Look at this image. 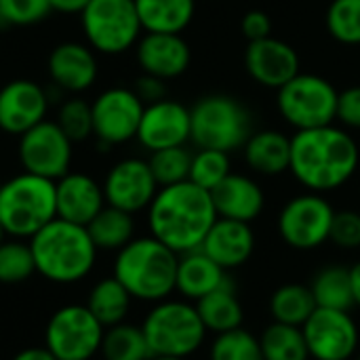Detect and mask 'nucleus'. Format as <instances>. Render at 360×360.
<instances>
[{
    "label": "nucleus",
    "instance_id": "nucleus-36",
    "mask_svg": "<svg viewBox=\"0 0 360 360\" xmlns=\"http://www.w3.org/2000/svg\"><path fill=\"white\" fill-rule=\"evenodd\" d=\"M36 274L34 255L30 243L21 238L4 240L0 245V283L2 285H19Z\"/></svg>",
    "mask_w": 360,
    "mask_h": 360
},
{
    "label": "nucleus",
    "instance_id": "nucleus-32",
    "mask_svg": "<svg viewBox=\"0 0 360 360\" xmlns=\"http://www.w3.org/2000/svg\"><path fill=\"white\" fill-rule=\"evenodd\" d=\"M259 346L264 360H310L302 327H291L272 321V325L262 331Z\"/></svg>",
    "mask_w": 360,
    "mask_h": 360
},
{
    "label": "nucleus",
    "instance_id": "nucleus-12",
    "mask_svg": "<svg viewBox=\"0 0 360 360\" xmlns=\"http://www.w3.org/2000/svg\"><path fill=\"white\" fill-rule=\"evenodd\" d=\"M143 101L133 86H110L91 101L93 135L103 146H120L137 137Z\"/></svg>",
    "mask_w": 360,
    "mask_h": 360
},
{
    "label": "nucleus",
    "instance_id": "nucleus-30",
    "mask_svg": "<svg viewBox=\"0 0 360 360\" xmlns=\"http://www.w3.org/2000/svg\"><path fill=\"white\" fill-rule=\"evenodd\" d=\"M86 230L99 251H120L135 238V219L131 213L105 205L86 224Z\"/></svg>",
    "mask_w": 360,
    "mask_h": 360
},
{
    "label": "nucleus",
    "instance_id": "nucleus-8",
    "mask_svg": "<svg viewBox=\"0 0 360 360\" xmlns=\"http://www.w3.org/2000/svg\"><path fill=\"white\" fill-rule=\"evenodd\" d=\"M338 99L340 91L331 80L306 72H300L276 91L278 114L295 131L338 122Z\"/></svg>",
    "mask_w": 360,
    "mask_h": 360
},
{
    "label": "nucleus",
    "instance_id": "nucleus-33",
    "mask_svg": "<svg viewBox=\"0 0 360 360\" xmlns=\"http://www.w3.org/2000/svg\"><path fill=\"white\" fill-rule=\"evenodd\" d=\"M103 360H150L152 352L143 329L131 323H120L108 327L101 342Z\"/></svg>",
    "mask_w": 360,
    "mask_h": 360
},
{
    "label": "nucleus",
    "instance_id": "nucleus-10",
    "mask_svg": "<svg viewBox=\"0 0 360 360\" xmlns=\"http://www.w3.org/2000/svg\"><path fill=\"white\" fill-rule=\"evenodd\" d=\"M105 327L86 304H68L55 310L44 329V346L57 360H91L103 342Z\"/></svg>",
    "mask_w": 360,
    "mask_h": 360
},
{
    "label": "nucleus",
    "instance_id": "nucleus-5",
    "mask_svg": "<svg viewBox=\"0 0 360 360\" xmlns=\"http://www.w3.org/2000/svg\"><path fill=\"white\" fill-rule=\"evenodd\" d=\"M57 217L55 181L19 173L0 184V224L6 236L30 240Z\"/></svg>",
    "mask_w": 360,
    "mask_h": 360
},
{
    "label": "nucleus",
    "instance_id": "nucleus-24",
    "mask_svg": "<svg viewBox=\"0 0 360 360\" xmlns=\"http://www.w3.org/2000/svg\"><path fill=\"white\" fill-rule=\"evenodd\" d=\"M232 278L228 276V270H224L219 264H215L202 249L188 251L179 255L177 262V276H175V291L188 300L198 302L205 295L217 291Z\"/></svg>",
    "mask_w": 360,
    "mask_h": 360
},
{
    "label": "nucleus",
    "instance_id": "nucleus-14",
    "mask_svg": "<svg viewBox=\"0 0 360 360\" xmlns=\"http://www.w3.org/2000/svg\"><path fill=\"white\" fill-rule=\"evenodd\" d=\"M302 331L312 360H352L359 354L360 329L350 310L316 308Z\"/></svg>",
    "mask_w": 360,
    "mask_h": 360
},
{
    "label": "nucleus",
    "instance_id": "nucleus-48",
    "mask_svg": "<svg viewBox=\"0 0 360 360\" xmlns=\"http://www.w3.org/2000/svg\"><path fill=\"white\" fill-rule=\"evenodd\" d=\"M150 360H186V359H173V356H152Z\"/></svg>",
    "mask_w": 360,
    "mask_h": 360
},
{
    "label": "nucleus",
    "instance_id": "nucleus-18",
    "mask_svg": "<svg viewBox=\"0 0 360 360\" xmlns=\"http://www.w3.org/2000/svg\"><path fill=\"white\" fill-rule=\"evenodd\" d=\"M245 68L253 82L278 91L302 72V61L289 42L270 36L247 44Z\"/></svg>",
    "mask_w": 360,
    "mask_h": 360
},
{
    "label": "nucleus",
    "instance_id": "nucleus-43",
    "mask_svg": "<svg viewBox=\"0 0 360 360\" xmlns=\"http://www.w3.org/2000/svg\"><path fill=\"white\" fill-rule=\"evenodd\" d=\"M272 19L266 11H259V8H253V11H247L240 19V32L243 36L249 40V42H255V40H264V38H270L272 36Z\"/></svg>",
    "mask_w": 360,
    "mask_h": 360
},
{
    "label": "nucleus",
    "instance_id": "nucleus-38",
    "mask_svg": "<svg viewBox=\"0 0 360 360\" xmlns=\"http://www.w3.org/2000/svg\"><path fill=\"white\" fill-rule=\"evenodd\" d=\"M232 173L230 154L219 150H200L192 154V167H190V181L200 186L202 190L217 188L228 175Z\"/></svg>",
    "mask_w": 360,
    "mask_h": 360
},
{
    "label": "nucleus",
    "instance_id": "nucleus-50",
    "mask_svg": "<svg viewBox=\"0 0 360 360\" xmlns=\"http://www.w3.org/2000/svg\"><path fill=\"white\" fill-rule=\"evenodd\" d=\"M352 360H360V350H359V354H356V356H354V359Z\"/></svg>",
    "mask_w": 360,
    "mask_h": 360
},
{
    "label": "nucleus",
    "instance_id": "nucleus-1",
    "mask_svg": "<svg viewBox=\"0 0 360 360\" xmlns=\"http://www.w3.org/2000/svg\"><path fill=\"white\" fill-rule=\"evenodd\" d=\"M360 148L348 129L333 124L295 131L289 173L308 192L327 194L344 188L359 171Z\"/></svg>",
    "mask_w": 360,
    "mask_h": 360
},
{
    "label": "nucleus",
    "instance_id": "nucleus-9",
    "mask_svg": "<svg viewBox=\"0 0 360 360\" xmlns=\"http://www.w3.org/2000/svg\"><path fill=\"white\" fill-rule=\"evenodd\" d=\"M86 44L101 55L131 51L141 38L135 0H91L80 13Z\"/></svg>",
    "mask_w": 360,
    "mask_h": 360
},
{
    "label": "nucleus",
    "instance_id": "nucleus-11",
    "mask_svg": "<svg viewBox=\"0 0 360 360\" xmlns=\"http://www.w3.org/2000/svg\"><path fill=\"white\" fill-rule=\"evenodd\" d=\"M335 209L316 192H304L289 198L276 219L278 236L295 251H314L329 240Z\"/></svg>",
    "mask_w": 360,
    "mask_h": 360
},
{
    "label": "nucleus",
    "instance_id": "nucleus-44",
    "mask_svg": "<svg viewBox=\"0 0 360 360\" xmlns=\"http://www.w3.org/2000/svg\"><path fill=\"white\" fill-rule=\"evenodd\" d=\"M133 91L143 101V105H150V103H156L167 97V80L141 72V76L133 84Z\"/></svg>",
    "mask_w": 360,
    "mask_h": 360
},
{
    "label": "nucleus",
    "instance_id": "nucleus-31",
    "mask_svg": "<svg viewBox=\"0 0 360 360\" xmlns=\"http://www.w3.org/2000/svg\"><path fill=\"white\" fill-rule=\"evenodd\" d=\"M308 287H310L319 308H331V310H352L354 308L350 268L335 266V264L325 266L312 276Z\"/></svg>",
    "mask_w": 360,
    "mask_h": 360
},
{
    "label": "nucleus",
    "instance_id": "nucleus-3",
    "mask_svg": "<svg viewBox=\"0 0 360 360\" xmlns=\"http://www.w3.org/2000/svg\"><path fill=\"white\" fill-rule=\"evenodd\" d=\"M36 274L57 285H74L91 274L97 262V247L86 230L55 217L30 238Z\"/></svg>",
    "mask_w": 360,
    "mask_h": 360
},
{
    "label": "nucleus",
    "instance_id": "nucleus-42",
    "mask_svg": "<svg viewBox=\"0 0 360 360\" xmlns=\"http://www.w3.org/2000/svg\"><path fill=\"white\" fill-rule=\"evenodd\" d=\"M338 122L344 129L360 131V84H352V86L340 91Z\"/></svg>",
    "mask_w": 360,
    "mask_h": 360
},
{
    "label": "nucleus",
    "instance_id": "nucleus-27",
    "mask_svg": "<svg viewBox=\"0 0 360 360\" xmlns=\"http://www.w3.org/2000/svg\"><path fill=\"white\" fill-rule=\"evenodd\" d=\"M143 32L181 34L194 19L196 0H135Z\"/></svg>",
    "mask_w": 360,
    "mask_h": 360
},
{
    "label": "nucleus",
    "instance_id": "nucleus-35",
    "mask_svg": "<svg viewBox=\"0 0 360 360\" xmlns=\"http://www.w3.org/2000/svg\"><path fill=\"white\" fill-rule=\"evenodd\" d=\"M192 154L188 146H175L165 148L158 152H152L148 162L150 169L158 181V186H173L190 179V167H192Z\"/></svg>",
    "mask_w": 360,
    "mask_h": 360
},
{
    "label": "nucleus",
    "instance_id": "nucleus-39",
    "mask_svg": "<svg viewBox=\"0 0 360 360\" xmlns=\"http://www.w3.org/2000/svg\"><path fill=\"white\" fill-rule=\"evenodd\" d=\"M55 122L72 139V143L84 141L93 135V112L91 103L82 97H70L59 105Z\"/></svg>",
    "mask_w": 360,
    "mask_h": 360
},
{
    "label": "nucleus",
    "instance_id": "nucleus-16",
    "mask_svg": "<svg viewBox=\"0 0 360 360\" xmlns=\"http://www.w3.org/2000/svg\"><path fill=\"white\" fill-rule=\"evenodd\" d=\"M192 135L190 108L175 99H160L143 108V116L137 129V141L148 152H158L165 148L188 146Z\"/></svg>",
    "mask_w": 360,
    "mask_h": 360
},
{
    "label": "nucleus",
    "instance_id": "nucleus-26",
    "mask_svg": "<svg viewBox=\"0 0 360 360\" xmlns=\"http://www.w3.org/2000/svg\"><path fill=\"white\" fill-rule=\"evenodd\" d=\"M196 310L209 333H228L240 329L245 323V306L236 293L234 281L196 302Z\"/></svg>",
    "mask_w": 360,
    "mask_h": 360
},
{
    "label": "nucleus",
    "instance_id": "nucleus-20",
    "mask_svg": "<svg viewBox=\"0 0 360 360\" xmlns=\"http://www.w3.org/2000/svg\"><path fill=\"white\" fill-rule=\"evenodd\" d=\"M46 72L57 89L78 95L91 89L97 80V55L89 44L68 40L49 53Z\"/></svg>",
    "mask_w": 360,
    "mask_h": 360
},
{
    "label": "nucleus",
    "instance_id": "nucleus-4",
    "mask_svg": "<svg viewBox=\"0 0 360 360\" xmlns=\"http://www.w3.org/2000/svg\"><path fill=\"white\" fill-rule=\"evenodd\" d=\"M179 255L158 238L135 236L116 251L114 276L137 302L158 304L175 293Z\"/></svg>",
    "mask_w": 360,
    "mask_h": 360
},
{
    "label": "nucleus",
    "instance_id": "nucleus-17",
    "mask_svg": "<svg viewBox=\"0 0 360 360\" xmlns=\"http://www.w3.org/2000/svg\"><path fill=\"white\" fill-rule=\"evenodd\" d=\"M49 93L30 78H15L0 89V131L23 135L38 122L46 120Z\"/></svg>",
    "mask_w": 360,
    "mask_h": 360
},
{
    "label": "nucleus",
    "instance_id": "nucleus-41",
    "mask_svg": "<svg viewBox=\"0 0 360 360\" xmlns=\"http://www.w3.org/2000/svg\"><path fill=\"white\" fill-rule=\"evenodd\" d=\"M329 240L344 251H356L360 249V213L354 209H342L335 211Z\"/></svg>",
    "mask_w": 360,
    "mask_h": 360
},
{
    "label": "nucleus",
    "instance_id": "nucleus-13",
    "mask_svg": "<svg viewBox=\"0 0 360 360\" xmlns=\"http://www.w3.org/2000/svg\"><path fill=\"white\" fill-rule=\"evenodd\" d=\"M74 156L72 139L55 120H42L19 135V162L23 171L57 181L70 173Z\"/></svg>",
    "mask_w": 360,
    "mask_h": 360
},
{
    "label": "nucleus",
    "instance_id": "nucleus-34",
    "mask_svg": "<svg viewBox=\"0 0 360 360\" xmlns=\"http://www.w3.org/2000/svg\"><path fill=\"white\" fill-rule=\"evenodd\" d=\"M325 25L333 40L346 46L360 44V0H331Z\"/></svg>",
    "mask_w": 360,
    "mask_h": 360
},
{
    "label": "nucleus",
    "instance_id": "nucleus-28",
    "mask_svg": "<svg viewBox=\"0 0 360 360\" xmlns=\"http://www.w3.org/2000/svg\"><path fill=\"white\" fill-rule=\"evenodd\" d=\"M314 295L308 285L302 283H287L272 291L268 310L274 323L291 325V327H304L306 321L316 310Z\"/></svg>",
    "mask_w": 360,
    "mask_h": 360
},
{
    "label": "nucleus",
    "instance_id": "nucleus-22",
    "mask_svg": "<svg viewBox=\"0 0 360 360\" xmlns=\"http://www.w3.org/2000/svg\"><path fill=\"white\" fill-rule=\"evenodd\" d=\"M224 270L243 268L255 253V232L251 224L217 217L200 247Z\"/></svg>",
    "mask_w": 360,
    "mask_h": 360
},
{
    "label": "nucleus",
    "instance_id": "nucleus-49",
    "mask_svg": "<svg viewBox=\"0 0 360 360\" xmlns=\"http://www.w3.org/2000/svg\"><path fill=\"white\" fill-rule=\"evenodd\" d=\"M4 236H6V232H4V228H2V224H0V245L4 243Z\"/></svg>",
    "mask_w": 360,
    "mask_h": 360
},
{
    "label": "nucleus",
    "instance_id": "nucleus-23",
    "mask_svg": "<svg viewBox=\"0 0 360 360\" xmlns=\"http://www.w3.org/2000/svg\"><path fill=\"white\" fill-rule=\"evenodd\" d=\"M217 217L251 224L266 209L264 188L249 175L230 173L217 188L211 190Z\"/></svg>",
    "mask_w": 360,
    "mask_h": 360
},
{
    "label": "nucleus",
    "instance_id": "nucleus-7",
    "mask_svg": "<svg viewBox=\"0 0 360 360\" xmlns=\"http://www.w3.org/2000/svg\"><path fill=\"white\" fill-rule=\"evenodd\" d=\"M141 329L152 356L186 360L205 346L209 333L194 302L171 297L152 306L141 323Z\"/></svg>",
    "mask_w": 360,
    "mask_h": 360
},
{
    "label": "nucleus",
    "instance_id": "nucleus-46",
    "mask_svg": "<svg viewBox=\"0 0 360 360\" xmlns=\"http://www.w3.org/2000/svg\"><path fill=\"white\" fill-rule=\"evenodd\" d=\"M13 360H57L55 354L46 348V346H40V348H25L21 352H17Z\"/></svg>",
    "mask_w": 360,
    "mask_h": 360
},
{
    "label": "nucleus",
    "instance_id": "nucleus-29",
    "mask_svg": "<svg viewBox=\"0 0 360 360\" xmlns=\"http://www.w3.org/2000/svg\"><path fill=\"white\" fill-rule=\"evenodd\" d=\"M131 302L133 297L122 287V283L116 276H108L93 285L89 300H86V308L108 329V327L124 323L131 310Z\"/></svg>",
    "mask_w": 360,
    "mask_h": 360
},
{
    "label": "nucleus",
    "instance_id": "nucleus-37",
    "mask_svg": "<svg viewBox=\"0 0 360 360\" xmlns=\"http://www.w3.org/2000/svg\"><path fill=\"white\" fill-rule=\"evenodd\" d=\"M209 360H264L259 338L243 327L219 333L209 346Z\"/></svg>",
    "mask_w": 360,
    "mask_h": 360
},
{
    "label": "nucleus",
    "instance_id": "nucleus-25",
    "mask_svg": "<svg viewBox=\"0 0 360 360\" xmlns=\"http://www.w3.org/2000/svg\"><path fill=\"white\" fill-rule=\"evenodd\" d=\"M247 167L264 177H276L291 167V137L276 129L253 131L243 146Z\"/></svg>",
    "mask_w": 360,
    "mask_h": 360
},
{
    "label": "nucleus",
    "instance_id": "nucleus-40",
    "mask_svg": "<svg viewBox=\"0 0 360 360\" xmlns=\"http://www.w3.org/2000/svg\"><path fill=\"white\" fill-rule=\"evenodd\" d=\"M53 13L49 0H0L2 27H27L44 21Z\"/></svg>",
    "mask_w": 360,
    "mask_h": 360
},
{
    "label": "nucleus",
    "instance_id": "nucleus-19",
    "mask_svg": "<svg viewBox=\"0 0 360 360\" xmlns=\"http://www.w3.org/2000/svg\"><path fill=\"white\" fill-rule=\"evenodd\" d=\"M135 57L143 74L173 80L188 72L192 63V49L181 34H141L135 44Z\"/></svg>",
    "mask_w": 360,
    "mask_h": 360
},
{
    "label": "nucleus",
    "instance_id": "nucleus-15",
    "mask_svg": "<svg viewBox=\"0 0 360 360\" xmlns=\"http://www.w3.org/2000/svg\"><path fill=\"white\" fill-rule=\"evenodd\" d=\"M105 205L127 211L131 215L148 211L158 192V181L143 158H122L108 171L103 179Z\"/></svg>",
    "mask_w": 360,
    "mask_h": 360
},
{
    "label": "nucleus",
    "instance_id": "nucleus-45",
    "mask_svg": "<svg viewBox=\"0 0 360 360\" xmlns=\"http://www.w3.org/2000/svg\"><path fill=\"white\" fill-rule=\"evenodd\" d=\"M53 13H65V15H80L84 6L91 0H49Z\"/></svg>",
    "mask_w": 360,
    "mask_h": 360
},
{
    "label": "nucleus",
    "instance_id": "nucleus-2",
    "mask_svg": "<svg viewBox=\"0 0 360 360\" xmlns=\"http://www.w3.org/2000/svg\"><path fill=\"white\" fill-rule=\"evenodd\" d=\"M217 211L209 190L188 181L158 188L148 207V228L154 238L177 255L202 247Z\"/></svg>",
    "mask_w": 360,
    "mask_h": 360
},
{
    "label": "nucleus",
    "instance_id": "nucleus-47",
    "mask_svg": "<svg viewBox=\"0 0 360 360\" xmlns=\"http://www.w3.org/2000/svg\"><path fill=\"white\" fill-rule=\"evenodd\" d=\"M350 281H352V297H354V306L360 308V262H356L350 268Z\"/></svg>",
    "mask_w": 360,
    "mask_h": 360
},
{
    "label": "nucleus",
    "instance_id": "nucleus-6",
    "mask_svg": "<svg viewBox=\"0 0 360 360\" xmlns=\"http://www.w3.org/2000/svg\"><path fill=\"white\" fill-rule=\"evenodd\" d=\"M192 135L190 141L200 150H219L232 154L243 150L253 133V116L249 108L224 93L202 95L190 108Z\"/></svg>",
    "mask_w": 360,
    "mask_h": 360
},
{
    "label": "nucleus",
    "instance_id": "nucleus-21",
    "mask_svg": "<svg viewBox=\"0 0 360 360\" xmlns=\"http://www.w3.org/2000/svg\"><path fill=\"white\" fill-rule=\"evenodd\" d=\"M55 200H57V217L86 226L103 207V186L97 184L86 173H65L55 181Z\"/></svg>",
    "mask_w": 360,
    "mask_h": 360
}]
</instances>
